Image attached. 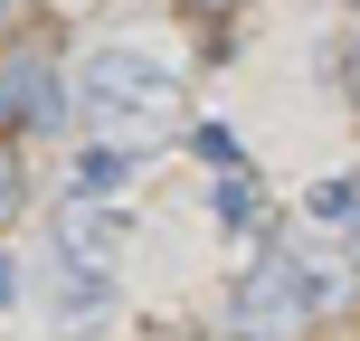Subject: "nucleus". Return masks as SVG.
Masks as SVG:
<instances>
[{
    "label": "nucleus",
    "mask_w": 360,
    "mask_h": 341,
    "mask_svg": "<svg viewBox=\"0 0 360 341\" xmlns=\"http://www.w3.org/2000/svg\"><path fill=\"white\" fill-rule=\"evenodd\" d=\"M29 199V171H19V143H0V218Z\"/></svg>",
    "instance_id": "6e6552de"
},
{
    "label": "nucleus",
    "mask_w": 360,
    "mask_h": 341,
    "mask_svg": "<svg viewBox=\"0 0 360 341\" xmlns=\"http://www.w3.org/2000/svg\"><path fill=\"white\" fill-rule=\"evenodd\" d=\"M67 124V76L48 48H10L0 57V143H29V133Z\"/></svg>",
    "instance_id": "f03ea898"
},
{
    "label": "nucleus",
    "mask_w": 360,
    "mask_h": 341,
    "mask_svg": "<svg viewBox=\"0 0 360 341\" xmlns=\"http://www.w3.org/2000/svg\"><path fill=\"white\" fill-rule=\"evenodd\" d=\"M19 10H29V0H0V19H19Z\"/></svg>",
    "instance_id": "9b49d317"
},
{
    "label": "nucleus",
    "mask_w": 360,
    "mask_h": 341,
    "mask_svg": "<svg viewBox=\"0 0 360 341\" xmlns=\"http://www.w3.org/2000/svg\"><path fill=\"white\" fill-rule=\"evenodd\" d=\"M351 76H360V48H351ZM351 95H360V86H351Z\"/></svg>",
    "instance_id": "ddd939ff"
},
{
    "label": "nucleus",
    "mask_w": 360,
    "mask_h": 341,
    "mask_svg": "<svg viewBox=\"0 0 360 341\" xmlns=\"http://www.w3.org/2000/svg\"><path fill=\"white\" fill-rule=\"evenodd\" d=\"M162 86H171L162 48H133V38H114V48H95V57H86V95H95V114H105V133H143V114L162 105Z\"/></svg>",
    "instance_id": "f257e3e1"
},
{
    "label": "nucleus",
    "mask_w": 360,
    "mask_h": 341,
    "mask_svg": "<svg viewBox=\"0 0 360 341\" xmlns=\"http://www.w3.org/2000/svg\"><path fill=\"white\" fill-rule=\"evenodd\" d=\"M171 10H180V19H209V29H218V19H228V10H247V0H171Z\"/></svg>",
    "instance_id": "1a4fd4ad"
},
{
    "label": "nucleus",
    "mask_w": 360,
    "mask_h": 341,
    "mask_svg": "<svg viewBox=\"0 0 360 341\" xmlns=\"http://www.w3.org/2000/svg\"><path fill=\"white\" fill-rule=\"evenodd\" d=\"M133 171H143L133 143H86V152H76V199H114Z\"/></svg>",
    "instance_id": "20e7f679"
},
{
    "label": "nucleus",
    "mask_w": 360,
    "mask_h": 341,
    "mask_svg": "<svg viewBox=\"0 0 360 341\" xmlns=\"http://www.w3.org/2000/svg\"><path fill=\"white\" fill-rule=\"evenodd\" d=\"M256 218V190H247V171H228L218 180V228H247Z\"/></svg>",
    "instance_id": "0eeeda50"
},
{
    "label": "nucleus",
    "mask_w": 360,
    "mask_h": 341,
    "mask_svg": "<svg viewBox=\"0 0 360 341\" xmlns=\"http://www.w3.org/2000/svg\"><path fill=\"white\" fill-rule=\"evenodd\" d=\"M10 294H19V266H10V256H0V313H10Z\"/></svg>",
    "instance_id": "9d476101"
},
{
    "label": "nucleus",
    "mask_w": 360,
    "mask_h": 341,
    "mask_svg": "<svg viewBox=\"0 0 360 341\" xmlns=\"http://www.w3.org/2000/svg\"><path fill=\"white\" fill-rule=\"evenodd\" d=\"M351 266H360V218H351Z\"/></svg>",
    "instance_id": "f8f14e48"
},
{
    "label": "nucleus",
    "mask_w": 360,
    "mask_h": 341,
    "mask_svg": "<svg viewBox=\"0 0 360 341\" xmlns=\"http://www.w3.org/2000/svg\"><path fill=\"white\" fill-rule=\"evenodd\" d=\"M313 218H323V228H351L360 218V180H313V199H304Z\"/></svg>",
    "instance_id": "39448f33"
},
{
    "label": "nucleus",
    "mask_w": 360,
    "mask_h": 341,
    "mask_svg": "<svg viewBox=\"0 0 360 341\" xmlns=\"http://www.w3.org/2000/svg\"><path fill=\"white\" fill-rule=\"evenodd\" d=\"M57 237H67V266H86V275H95V266H105V256L124 247L133 228H124V209H95V199H76V209H67V228H57Z\"/></svg>",
    "instance_id": "7ed1b4c3"
},
{
    "label": "nucleus",
    "mask_w": 360,
    "mask_h": 341,
    "mask_svg": "<svg viewBox=\"0 0 360 341\" xmlns=\"http://www.w3.org/2000/svg\"><path fill=\"white\" fill-rule=\"evenodd\" d=\"M190 152H199V162H209L218 180H228V171H247V152H237V133H218V124H199V133H190Z\"/></svg>",
    "instance_id": "423d86ee"
}]
</instances>
